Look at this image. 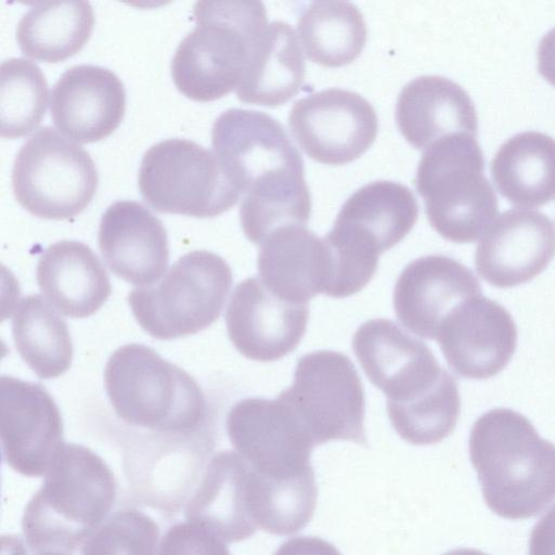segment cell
Returning a JSON list of instances; mask_svg holds the SVG:
<instances>
[{
    "instance_id": "cell-4",
    "label": "cell",
    "mask_w": 555,
    "mask_h": 555,
    "mask_svg": "<svg viewBox=\"0 0 555 555\" xmlns=\"http://www.w3.org/2000/svg\"><path fill=\"white\" fill-rule=\"evenodd\" d=\"M105 390L125 423L158 433L199 430L206 421L205 396L183 369L141 344H127L109 357Z\"/></svg>"
},
{
    "instance_id": "cell-26",
    "label": "cell",
    "mask_w": 555,
    "mask_h": 555,
    "mask_svg": "<svg viewBox=\"0 0 555 555\" xmlns=\"http://www.w3.org/2000/svg\"><path fill=\"white\" fill-rule=\"evenodd\" d=\"M418 217L412 191L393 181H374L344 203L333 228L359 246L380 255L401 242Z\"/></svg>"
},
{
    "instance_id": "cell-17",
    "label": "cell",
    "mask_w": 555,
    "mask_h": 555,
    "mask_svg": "<svg viewBox=\"0 0 555 555\" xmlns=\"http://www.w3.org/2000/svg\"><path fill=\"white\" fill-rule=\"evenodd\" d=\"M308 321V304L280 298L259 278L237 284L225 313L227 332L235 349L260 362L276 361L294 351Z\"/></svg>"
},
{
    "instance_id": "cell-23",
    "label": "cell",
    "mask_w": 555,
    "mask_h": 555,
    "mask_svg": "<svg viewBox=\"0 0 555 555\" xmlns=\"http://www.w3.org/2000/svg\"><path fill=\"white\" fill-rule=\"evenodd\" d=\"M250 465L234 451H221L207 464L185 507V520L195 522L225 543L250 538L256 527L248 507Z\"/></svg>"
},
{
    "instance_id": "cell-19",
    "label": "cell",
    "mask_w": 555,
    "mask_h": 555,
    "mask_svg": "<svg viewBox=\"0 0 555 555\" xmlns=\"http://www.w3.org/2000/svg\"><path fill=\"white\" fill-rule=\"evenodd\" d=\"M477 295H481V286L469 268L444 255H428L413 260L400 273L393 309L408 330L436 340L451 311Z\"/></svg>"
},
{
    "instance_id": "cell-2",
    "label": "cell",
    "mask_w": 555,
    "mask_h": 555,
    "mask_svg": "<svg viewBox=\"0 0 555 555\" xmlns=\"http://www.w3.org/2000/svg\"><path fill=\"white\" fill-rule=\"evenodd\" d=\"M117 496L115 476L88 447L64 443L22 516L30 553H75L111 515Z\"/></svg>"
},
{
    "instance_id": "cell-33",
    "label": "cell",
    "mask_w": 555,
    "mask_h": 555,
    "mask_svg": "<svg viewBox=\"0 0 555 555\" xmlns=\"http://www.w3.org/2000/svg\"><path fill=\"white\" fill-rule=\"evenodd\" d=\"M317 496L313 470L294 478L274 479L251 467L247 499L250 516L258 529L275 535L300 531L313 516Z\"/></svg>"
},
{
    "instance_id": "cell-13",
    "label": "cell",
    "mask_w": 555,
    "mask_h": 555,
    "mask_svg": "<svg viewBox=\"0 0 555 555\" xmlns=\"http://www.w3.org/2000/svg\"><path fill=\"white\" fill-rule=\"evenodd\" d=\"M288 124L305 153L325 165L359 158L373 144L378 130L373 106L359 93L338 88L296 101Z\"/></svg>"
},
{
    "instance_id": "cell-25",
    "label": "cell",
    "mask_w": 555,
    "mask_h": 555,
    "mask_svg": "<svg viewBox=\"0 0 555 555\" xmlns=\"http://www.w3.org/2000/svg\"><path fill=\"white\" fill-rule=\"evenodd\" d=\"M36 280L42 297L61 314L82 319L108 299L112 285L94 251L78 241H60L40 256Z\"/></svg>"
},
{
    "instance_id": "cell-21",
    "label": "cell",
    "mask_w": 555,
    "mask_h": 555,
    "mask_svg": "<svg viewBox=\"0 0 555 555\" xmlns=\"http://www.w3.org/2000/svg\"><path fill=\"white\" fill-rule=\"evenodd\" d=\"M98 243L111 272L138 287L157 283L168 268L166 229L139 202L118 201L109 205L100 221Z\"/></svg>"
},
{
    "instance_id": "cell-39",
    "label": "cell",
    "mask_w": 555,
    "mask_h": 555,
    "mask_svg": "<svg viewBox=\"0 0 555 555\" xmlns=\"http://www.w3.org/2000/svg\"><path fill=\"white\" fill-rule=\"evenodd\" d=\"M538 65L540 74L555 86V27L540 40L538 48Z\"/></svg>"
},
{
    "instance_id": "cell-6",
    "label": "cell",
    "mask_w": 555,
    "mask_h": 555,
    "mask_svg": "<svg viewBox=\"0 0 555 555\" xmlns=\"http://www.w3.org/2000/svg\"><path fill=\"white\" fill-rule=\"evenodd\" d=\"M232 271L219 255L193 250L181 256L157 283L133 288L132 314L150 336L170 340L196 334L220 317Z\"/></svg>"
},
{
    "instance_id": "cell-31",
    "label": "cell",
    "mask_w": 555,
    "mask_h": 555,
    "mask_svg": "<svg viewBox=\"0 0 555 555\" xmlns=\"http://www.w3.org/2000/svg\"><path fill=\"white\" fill-rule=\"evenodd\" d=\"M297 35L310 61L325 67H340L360 55L367 28L353 3L314 1L301 13Z\"/></svg>"
},
{
    "instance_id": "cell-27",
    "label": "cell",
    "mask_w": 555,
    "mask_h": 555,
    "mask_svg": "<svg viewBox=\"0 0 555 555\" xmlns=\"http://www.w3.org/2000/svg\"><path fill=\"white\" fill-rule=\"evenodd\" d=\"M305 75L297 35L287 23L274 21L256 42L236 96L245 103L279 106L299 91Z\"/></svg>"
},
{
    "instance_id": "cell-16",
    "label": "cell",
    "mask_w": 555,
    "mask_h": 555,
    "mask_svg": "<svg viewBox=\"0 0 555 555\" xmlns=\"http://www.w3.org/2000/svg\"><path fill=\"white\" fill-rule=\"evenodd\" d=\"M436 340L457 375L485 379L508 364L517 347V328L502 305L477 295L451 311Z\"/></svg>"
},
{
    "instance_id": "cell-5",
    "label": "cell",
    "mask_w": 555,
    "mask_h": 555,
    "mask_svg": "<svg viewBox=\"0 0 555 555\" xmlns=\"http://www.w3.org/2000/svg\"><path fill=\"white\" fill-rule=\"evenodd\" d=\"M476 137L460 132L427 146L418 162L415 186L430 225L453 243H473L499 210L495 192L483 175Z\"/></svg>"
},
{
    "instance_id": "cell-15",
    "label": "cell",
    "mask_w": 555,
    "mask_h": 555,
    "mask_svg": "<svg viewBox=\"0 0 555 555\" xmlns=\"http://www.w3.org/2000/svg\"><path fill=\"white\" fill-rule=\"evenodd\" d=\"M63 438L60 410L41 385L0 378V439L9 467L25 477L43 476Z\"/></svg>"
},
{
    "instance_id": "cell-12",
    "label": "cell",
    "mask_w": 555,
    "mask_h": 555,
    "mask_svg": "<svg viewBox=\"0 0 555 555\" xmlns=\"http://www.w3.org/2000/svg\"><path fill=\"white\" fill-rule=\"evenodd\" d=\"M227 434L236 453L256 472L288 479L313 470L317 446L292 409L279 398H247L227 416Z\"/></svg>"
},
{
    "instance_id": "cell-7",
    "label": "cell",
    "mask_w": 555,
    "mask_h": 555,
    "mask_svg": "<svg viewBox=\"0 0 555 555\" xmlns=\"http://www.w3.org/2000/svg\"><path fill=\"white\" fill-rule=\"evenodd\" d=\"M98 184L90 154L52 127L36 131L15 155L13 193L35 217L65 220L81 214L92 202Z\"/></svg>"
},
{
    "instance_id": "cell-9",
    "label": "cell",
    "mask_w": 555,
    "mask_h": 555,
    "mask_svg": "<svg viewBox=\"0 0 555 555\" xmlns=\"http://www.w3.org/2000/svg\"><path fill=\"white\" fill-rule=\"evenodd\" d=\"M364 395L349 357L318 350L298 359L293 384L276 398L292 409L317 446L331 440L367 446Z\"/></svg>"
},
{
    "instance_id": "cell-24",
    "label": "cell",
    "mask_w": 555,
    "mask_h": 555,
    "mask_svg": "<svg viewBox=\"0 0 555 555\" xmlns=\"http://www.w3.org/2000/svg\"><path fill=\"white\" fill-rule=\"evenodd\" d=\"M396 120L404 139L418 150L452 133L476 137L478 129L468 93L456 82L436 75L417 77L402 88Z\"/></svg>"
},
{
    "instance_id": "cell-8",
    "label": "cell",
    "mask_w": 555,
    "mask_h": 555,
    "mask_svg": "<svg viewBox=\"0 0 555 555\" xmlns=\"http://www.w3.org/2000/svg\"><path fill=\"white\" fill-rule=\"evenodd\" d=\"M138 184L145 203L163 214L211 218L233 207L241 193L212 151L188 139H167L143 155Z\"/></svg>"
},
{
    "instance_id": "cell-41",
    "label": "cell",
    "mask_w": 555,
    "mask_h": 555,
    "mask_svg": "<svg viewBox=\"0 0 555 555\" xmlns=\"http://www.w3.org/2000/svg\"><path fill=\"white\" fill-rule=\"evenodd\" d=\"M442 555H488L479 550L475 548H457L453 551H449Z\"/></svg>"
},
{
    "instance_id": "cell-22",
    "label": "cell",
    "mask_w": 555,
    "mask_h": 555,
    "mask_svg": "<svg viewBox=\"0 0 555 555\" xmlns=\"http://www.w3.org/2000/svg\"><path fill=\"white\" fill-rule=\"evenodd\" d=\"M257 267L261 282L280 298L307 304L325 292L331 255L324 238L306 225L273 231L260 245Z\"/></svg>"
},
{
    "instance_id": "cell-34",
    "label": "cell",
    "mask_w": 555,
    "mask_h": 555,
    "mask_svg": "<svg viewBox=\"0 0 555 555\" xmlns=\"http://www.w3.org/2000/svg\"><path fill=\"white\" fill-rule=\"evenodd\" d=\"M47 79L29 59L10 57L0 65V135L14 140L34 132L44 117Z\"/></svg>"
},
{
    "instance_id": "cell-40",
    "label": "cell",
    "mask_w": 555,
    "mask_h": 555,
    "mask_svg": "<svg viewBox=\"0 0 555 555\" xmlns=\"http://www.w3.org/2000/svg\"><path fill=\"white\" fill-rule=\"evenodd\" d=\"M27 546L24 541L16 537L2 538V555H28ZM31 555H67L60 552H39Z\"/></svg>"
},
{
    "instance_id": "cell-10",
    "label": "cell",
    "mask_w": 555,
    "mask_h": 555,
    "mask_svg": "<svg viewBox=\"0 0 555 555\" xmlns=\"http://www.w3.org/2000/svg\"><path fill=\"white\" fill-rule=\"evenodd\" d=\"M215 447L207 431H152L131 440L122 453V473L130 501L176 517L209 463Z\"/></svg>"
},
{
    "instance_id": "cell-18",
    "label": "cell",
    "mask_w": 555,
    "mask_h": 555,
    "mask_svg": "<svg viewBox=\"0 0 555 555\" xmlns=\"http://www.w3.org/2000/svg\"><path fill=\"white\" fill-rule=\"evenodd\" d=\"M555 256V228L544 214L509 209L487 228L477 244L475 266L490 285L509 288L543 272Z\"/></svg>"
},
{
    "instance_id": "cell-20",
    "label": "cell",
    "mask_w": 555,
    "mask_h": 555,
    "mask_svg": "<svg viewBox=\"0 0 555 555\" xmlns=\"http://www.w3.org/2000/svg\"><path fill=\"white\" fill-rule=\"evenodd\" d=\"M126 111V91L112 70L95 65H76L65 70L50 94L55 129L78 143L109 137Z\"/></svg>"
},
{
    "instance_id": "cell-29",
    "label": "cell",
    "mask_w": 555,
    "mask_h": 555,
    "mask_svg": "<svg viewBox=\"0 0 555 555\" xmlns=\"http://www.w3.org/2000/svg\"><path fill=\"white\" fill-rule=\"evenodd\" d=\"M94 22L89 1L37 2L17 23V46L29 59L44 63L63 62L86 46Z\"/></svg>"
},
{
    "instance_id": "cell-38",
    "label": "cell",
    "mask_w": 555,
    "mask_h": 555,
    "mask_svg": "<svg viewBox=\"0 0 555 555\" xmlns=\"http://www.w3.org/2000/svg\"><path fill=\"white\" fill-rule=\"evenodd\" d=\"M273 555H340L331 543L315 537H296L284 542Z\"/></svg>"
},
{
    "instance_id": "cell-1",
    "label": "cell",
    "mask_w": 555,
    "mask_h": 555,
    "mask_svg": "<svg viewBox=\"0 0 555 555\" xmlns=\"http://www.w3.org/2000/svg\"><path fill=\"white\" fill-rule=\"evenodd\" d=\"M468 446L486 504L498 516L534 517L555 500V444L525 415L507 408L485 412Z\"/></svg>"
},
{
    "instance_id": "cell-36",
    "label": "cell",
    "mask_w": 555,
    "mask_h": 555,
    "mask_svg": "<svg viewBox=\"0 0 555 555\" xmlns=\"http://www.w3.org/2000/svg\"><path fill=\"white\" fill-rule=\"evenodd\" d=\"M156 555H231L220 538L204 527L185 520L168 528L160 538Z\"/></svg>"
},
{
    "instance_id": "cell-11",
    "label": "cell",
    "mask_w": 555,
    "mask_h": 555,
    "mask_svg": "<svg viewBox=\"0 0 555 555\" xmlns=\"http://www.w3.org/2000/svg\"><path fill=\"white\" fill-rule=\"evenodd\" d=\"M352 349L370 382L386 395V406L418 401L453 378L424 341L388 319L360 325Z\"/></svg>"
},
{
    "instance_id": "cell-3",
    "label": "cell",
    "mask_w": 555,
    "mask_h": 555,
    "mask_svg": "<svg viewBox=\"0 0 555 555\" xmlns=\"http://www.w3.org/2000/svg\"><path fill=\"white\" fill-rule=\"evenodd\" d=\"M193 16L195 26L172 57L171 77L186 98L215 101L238 87L268 26L266 8L257 0H202Z\"/></svg>"
},
{
    "instance_id": "cell-28",
    "label": "cell",
    "mask_w": 555,
    "mask_h": 555,
    "mask_svg": "<svg viewBox=\"0 0 555 555\" xmlns=\"http://www.w3.org/2000/svg\"><path fill=\"white\" fill-rule=\"evenodd\" d=\"M499 192L519 207H539L555 199V139L538 131L507 139L490 165Z\"/></svg>"
},
{
    "instance_id": "cell-32",
    "label": "cell",
    "mask_w": 555,
    "mask_h": 555,
    "mask_svg": "<svg viewBox=\"0 0 555 555\" xmlns=\"http://www.w3.org/2000/svg\"><path fill=\"white\" fill-rule=\"evenodd\" d=\"M311 212V197L304 171L286 170L257 182L240 207L241 225L256 245L276 229L306 225Z\"/></svg>"
},
{
    "instance_id": "cell-35",
    "label": "cell",
    "mask_w": 555,
    "mask_h": 555,
    "mask_svg": "<svg viewBox=\"0 0 555 555\" xmlns=\"http://www.w3.org/2000/svg\"><path fill=\"white\" fill-rule=\"evenodd\" d=\"M159 528L147 514L122 508L111 514L82 543L80 555H156Z\"/></svg>"
},
{
    "instance_id": "cell-14",
    "label": "cell",
    "mask_w": 555,
    "mask_h": 555,
    "mask_svg": "<svg viewBox=\"0 0 555 555\" xmlns=\"http://www.w3.org/2000/svg\"><path fill=\"white\" fill-rule=\"evenodd\" d=\"M212 153L243 195L276 172L304 171V162L283 126L270 115L242 108L221 113L211 128Z\"/></svg>"
},
{
    "instance_id": "cell-30",
    "label": "cell",
    "mask_w": 555,
    "mask_h": 555,
    "mask_svg": "<svg viewBox=\"0 0 555 555\" xmlns=\"http://www.w3.org/2000/svg\"><path fill=\"white\" fill-rule=\"evenodd\" d=\"M12 336L20 357L38 377L56 378L70 367L74 346L67 324L42 296L18 301Z\"/></svg>"
},
{
    "instance_id": "cell-37",
    "label": "cell",
    "mask_w": 555,
    "mask_h": 555,
    "mask_svg": "<svg viewBox=\"0 0 555 555\" xmlns=\"http://www.w3.org/2000/svg\"><path fill=\"white\" fill-rule=\"evenodd\" d=\"M529 555H555V504L533 526Z\"/></svg>"
}]
</instances>
